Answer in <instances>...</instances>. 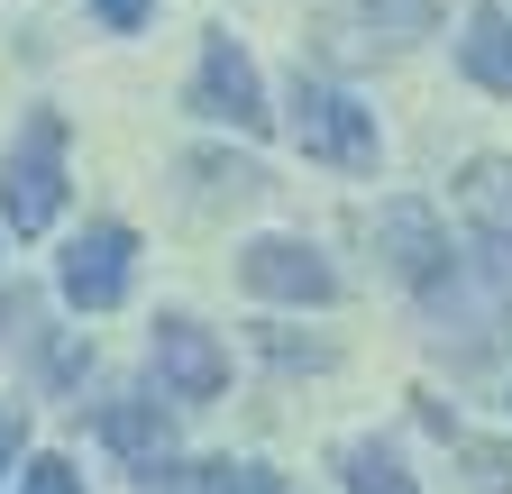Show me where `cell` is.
Returning <instances> with one entry per match:
<instances>
[{
    "label": "cell",
    "instance_id": "cell-1",
    "mask_svg": "<svg viewBox=\"0 0 512 494\" xmlns=\"http://www.w3.org/2000/svg\"><path fill=\"white\" fill-rule=\"evenodd\" d=\"M284 129H293L302 156L348 165V174H375V156H384L375 110H366L357 92H339L330 74H293V92H284Z\"/></svg>",
    "mask_w": 512,
    "mask_h": 494
},
{
    "label": "cell",
    "instance_id": "cell-2",
    "mask_svg": "<svg viewBox=\"0 0 512 494\" xmlns=\"http://www.w3.org/2000/svg\"><path fill=\"white\" fill-rule=\"evenodd\" d=\"M421 302H430V339H439V348L485 357V348L512 330V257H458Z\"/></svg>",
    "mask_w": 512,
    "mask_h": 494
},
{
    "label": "cell",
    "instance_id": "cell-3",
    "mask_svg": "<svg viewBox=\"0 0 512 494\" xmlns=\"http://www.w3.org/2000/svg\"><path fill=\"white\" fill-rule=\"evenodd\" d=\"M55 211H64V110H28V129L0 156V220L10 238H37L55 229Z\"/></svg>",
    "mask_w": 512,
    "mask_h": 494
},
{
    "label": "cell",
    "instance_id": "cell-4",
    "mask_svg": "<svg viewBox=\"0 0 512 494\" xmlns=\"http://www.w3.org/2000/svg\"><path fill=\"white\" fill-rule=\"evenodd\" d=\"M128 275H138V238H128L119 220H92L83 238H64L55 257V284L74 312H110V302H128Z\"/></svg>",
    "mask_w": 512,
    "mask_h": 494
},
{
    "label": "cell",
    "instance_id": "cell-5",
    "mask_svg": "<svg viewBox=\"0 0 512 494\" xmlns=\"http://www.w3.org/2000/svg\"><path fill=\"white\" fill-rule=\"evenodd\" d=\"M238 284L266 302H339V266L311 238H247L238 247Z\"/></svg>",
    "mask_w": 512,
    "mask_h": 494
},
{
    "label": "cell",
    "instance_id": "cell-6",
    "mask_svg": "<svg viewBox=\"0 0 512 494\" xmlns=\"http://www.w3.org/2000/svg\"><path fill=\"white\" fill-rule=\"evenodd\" d=\"M366 238H375V257L394 266L412 293H430L448 266H458V247H448V229H439V211H430V202H384V211L366 220Z\"/></svg>",
    "mask_w": 512,
    "mask_h": 494
},
{
    "label": "cell",
    "instance_id": "cell-7",
    "mask_svg": "<svg viewBox=\"0 0 512 494\" xmlns=\"http://www.w3.org/2000/svg\"><path fill=\"white\" fill-rule=\"evenodd\" d=\"M147 366H156V385H165L174 403H211V394L229 385V348H220L202 321H183V312H165V321H156Z\"/></svg>",
    "mask_w": 512,
    "mask_h": 494
},
{
    "label": "cell",
    "instance_id": "cell-8",
    "mask_svg": "<svg viewBox=\"0 0 512 494\" xmlns=\"http://www.w3.org/2000/svg\"><path fill=\"white\" fill-rule=\"evenodd\" d=\"M192 110H202V119H229L238 138H256V129L275 119V110H266V83H256V65H247V46H238V37H211V46H202Z\"/></svg>",
    "mask_w": 512,
    "mask_h": 494
},
{
    "label": "cell",
    "instance_id": "cell-9",
    "mask_svg": "<svg viewBox=\"0 0 512 494\" xmlns=\"http://www.w3.org/2000/svg\"><path fill=\"white\" fill-rule=\"evenodd\" d=\"M430 19H439V0H330V28L339 46H412V37H430Z\"/></svg>",
    "mask_w": 512,
    "mask_h": 494
},
{
    "label": "cell",
    "instance_id": "cell-10",
    "mask_svg": "<svg viewBox=\"0 0 512 494\" xmlns=\"http://www.w3.org/2000/svg\"><path fill=\"white\" fill-rule=\"evenodd\" d=\"M92 421H101V440L138 467V476H165V467H174V421H165L147 394H110Z\"/></svg>",
    "mask_w": 512,
    "mask_h": 494
},
{
    "label": "cell",
    "instance_id": "cell-11",
    "mask_svg": "<svg viewBox=\"0 0 512 494\" xmlns=\"http://www.w3.org/2000/svg\"><path fill=\"white\" fill-rule=\"evenodd\" d=\"M458 202H467V220H476L494 247H512V156H476V165L458 174Z\"/></svg>",
    "mask_w": 512,
    "mask_h": 494
},
{
    "label": "cell",
    "instance_id": "cell-12",
    "mask_svg": "<svg viewBox=\"0 0 512 494\" xmlns=\"http://www.w3.org/2000/svg\"><path fill=\"white\" fill-rule=\"evenodd\" d=\"M458 65H467L485 92H512V10H494V0H485V10L467 19V37H458Z\"/></svg>",
    "mask_w": 512,
    "mask_h": 494
},
{
    "label": "cell",
    "instance_id": "cell-13",
    "mask_svg": "<svg viewBox=\"0 0 512 494\" xmlns=\"http://www.w3.org/2000/svg\"><path fill=\"white\" fill-rule=\"evenodd\" d=\"M339 476H348L357 494H421L394 440H348V449H339Z\"/></svg>",
    "mask_w": 512,
    "mask_h": 494
},
{
    "label": "cell",
    "instance_id": "cell-14",
    "mask_svg": "<svg viewBox=\"0 0 512 494\" xmlns=\"http://www.w3.org/2000/svg\"><path fill=\"white\" fill-rule=\"evenodd\" d=\"M202 476H211V494H284L275 467H256V458H238V467L220 458V467H202Z\"/></svg>",
    "mask_w": 512,
    "mask_h": 494
},
{
    "label": "cell",
    "instance_id": "cell-15",
    "mask_svg": "<svg viewBox=\"0 0 512 494\" xmlns=\"http://www.w3.org/2000/svg\"><path fill=\"white\" fill-rule=\"evenodd\" d=\"M192 183H220L229 202H247V193H256L266 174H256V165H220V156H192Z\"/></svg>",
    "mask_w": 512,
    "mask_h": 494
},
{
    "label": "cell",
    "instance_id": "cell-16",
    "mask_svg": "<svg viewBox=\"0 0 512 494\" xmlns=\"http://www.w3.org/2000/svg\"><path fill=\"white\" fill-rule=\"evenodd\" d=\"M19 494H83V476L64 467V458H28V476H19Z\"/></svg>",
    "mask_w": 512,
    "mask_h": 494
},
{
    "label": "cell",
    "instance_id": "cell-17",
    "mask_svg": "<svg viewBox=\"0 0 512 494\" xmlns=\"http://www.w3.org/2000/svg\"><path fill=\"white\" fill-rule=\"evenodd\" d=\"M92 19L128 37V28H147V19H156V0H92Z\"/></svg>",
    "mask_w": 512,
    "mask_h": 494
},
{
    "label": "cell",
    "instance_id": "cell-18",
    "mask_svg": "<svg viewBox=\"0 0 512 494\" xmlns=\"http://www.w3.org/2000/svg\"><path fill=\"white\" fill-rule=\"evenodd\" d=\"M467 467H476V494H512V485H503V476H512L503 449H467Z\"/></svg>",
    "mask_w": 512,
    "mask_h": 494
},
{
    "label": "cell",
    "instance_id": "cell-19",
    "mask_svg": "<svg viewBox=\"0 0 512 494\" xmlns=\"http://www.w3.org/2000/svg\"><path fill=\"white\" fill-rule=\"evenodd\" d=\"M19 449H28V421H19V412H0V476H10Z\"/></svg>",
    "mask_w": 512,
    "mask_h": 494
}]
</instances>
